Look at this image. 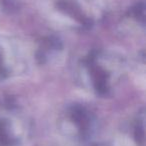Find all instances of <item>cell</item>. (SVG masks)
Wrapping results in <instances>:
<instances>
[{"label":"cell","instance_id":"cell-1","mask_svg":"<svg viewBox=\"0 0 146 146\" xmlns=\"http://www.w3.org/2000/svg\"><path fill=\"white\" fill-rule=\"evenodd\" d=\"M57 7L59 8V10L70 15L72 18H74L76 21H78L83 26L91 27L92 20L90 18H88L87 16H85L76 4H73V3L68 2V1H59L57 3Z\"/></svg>","mask_w":146,"mask_h":146},{"label":"cell","instance_id":"cell-2","mask_svg":"<svg viewBox=\"0 0 146 146\" xmlns=\"http://www.w3.org/2000/svg\"><path fill=\"white\" fill-rule=\"evenodd\" d=\"M91 75L93 79V85L99 94H105L108 90V74L102 68L91 65Z\"/></svg>","mask_w":146,"mask_h":146},{"label":"cell","instance_id":"cell-3","mask_svg":"<svg viewBox=\"0 0 146 146\" xmlns=\"http://www.w3.org/2000/svg\"><path fill=\"white\" fill-rule=\"evenodd\" d=\"M71 118L73 122L77 125L80 131L85 132L89 127V117L86 112V110L83 107L79 105L73 106L71 110Z\"/></svg>","mask_w":146,"mask_h":146},{"label":"cell","instance_id":"cell-4","mask_svg":"<svg viewBox=\"0 0 146 146\" xmlns=\"http://www.w3.org/2000/svg\"><path fill=\"white\" fill-rule=\"evenodd\" d=\"M16 140L11 137L8 131V124L5 120H0V145L12 146Z\"/></svg>","mask_w":146,"mask_h":146},{"label":"cell","instance_id":"cell-5","mask_svg":"<svg viewBox=\"0 0 146 146\" xmlns=\"http://www.w3.org/2000/svg\"><path fill=\"white\" fill-rule=\"evenodd\" d=\"M129 13L131 16H133L137 20L144 22V20H145V5H144V3L140 2L134 5L129 10Z\"/></svg>","mask_w":146,"mask_h":146},{"label":"cell","instance_id":"cell-6","mask_svg":"<svg viewBox=\"0 0 146 146\" xmlns=\"http://www.w3.org/2000/svg\"><path fill=\"white\" fill-rule=\"evenodd\" d=\"M0 5L2 10L8 14L15 13L19 8L18 2L16 0H0Z\"/></svg>","mask_w":146,"mask_h":146},{"label":"cell","instance_id":"cell-7","mask_svg":"<svg viewBox=\"0 0 146 146\" xmlns=\"http://www.w3.org/2000/svg\"><path fill=\"white\" fill-rule=\"evenodd\" d=\"M145 138V132H144V127L142 124L138 123L134 130V139H135L137 144H142L144 142Z\"/></svg>","mask_w":146,"mask_h":146},{"label":"cell","instance_id":"cell-8","mask_svg":"<svg viewBox=\"0 0 146 146\" xmlns=\"http://www.w3.org/2000/svg\"><path fill=\"white\" fill-rule=\"evenodd\" d=\"M3 73H5V70L2 65V58H1V55H0V74H3Z\"/></svg>","mask_w":146,"mask_h":146}]
</instances>
